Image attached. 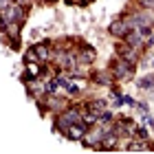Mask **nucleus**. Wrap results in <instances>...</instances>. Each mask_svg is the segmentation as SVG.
<instances>
[{"label":"nucleus","instance_id":"obj_12","mask_svg":"<svg viewBox=\"0 0 154 154\" xmlns=\"http://www.w3.org/2000/svg\"><path fill=\"white\" fill-rule=\"evenodd\" d=\"M150 148H154V145H150L148 139H141V141H132V143L128 145V150H130V152H141V150H150Z\"/></svg>","mask_w":154,"mask_h":154},{"label":"nucleus","instance_id":"obj_10","mask_svg":"<svg viewBox=\"0 0 154 154\" xmlns=\"http://www.w3.org/2000/svg\"><path fill=\"white\" fill-rule=\"evenodd\" d=\"M93 79H95L97 84H101V86H108V84L115 79V75H112V71H97V73L93 75Z\"/></svg>","mask_w":154,"mask_h":154},{"label":"nucleus","instance_id":"obj_18","mask_svg":"<svg viewBox=\"0 0 154 154\" xmlns=\"http://www.w3.org/2000/svg\"><path fill=\"white\" fill-rule=\"evenodd\" d=\"M145 123H148V125H154V119H152V117H145Z\"/></svg>","mask_w":154,"mask_h":154},{"label":"nucleus","instance_id":"obj_17","mask_svg":"<svg viewBox=\"0 0 154 154\" xmlns=\"http://www.w3.org/2000/svg\"><path fill=\"white\" fill-rule=\"evenodd\" d=\"M123 103H128V106H137V101L132 99V97H128V95L123 97Z\"/></svg>","mask_w":154,"mask_h":154},{"label":"nucleus","instance_id":"obj_16","mask_svg":"<svg viewBox=\"0 0 154 154\" xmlns=\"http://www.w3.org/2000/svg\"><path fill=\"white\" fill-rule=\"evenodd\" d=\"M137 137L139 139H148L150 134H148V130H145V128H137Z\"/></svg>","mask_w":154,"mask_h":154},{"label":"nucleus","instance_id":"obj_2","mask_svg":"<svg viewBox=\"0 0 154 154\" xmlns=\"http://www.w3.org/2000/svg\"><path fill=\"white\" fill-rule=\"evenodd\" d=\"M79 121H84V117H82V112H79V108H77V106L66 108L64 112H60V115H57V123H55V130H68L71 125L79 123Z\"/></svg>","mask_w":154,"mask_h":154},{"label":"nucleus","instance_id":"obj_15","mask_svg":"<svg viewBox=\"0 0 154 154\" xmlns=\"http://www.w3.org/2000/svg\"><path fill=\"white\" fill-rule=\"evenodd\" d=\"M139 88H154V77L152 75H148V77H143V79L141 82H139Z\"/></svg>","mask_w":154,"mask_h":154},{"label":"nucleus","instance_id":"obj_5","mask_svg":"<svg viewBox=\"0 0 154 154\" xmlns=\"http://www.w3.org/2000/svg\"><path fill=\"white\" fill-rule=\"evenodd\" d=\"M44 106L48 108V110H53V112H64V110L68 108V101L64 99V97H55V95H48V97H44Z\"/></svg>","mask_w":154,"mask_h":154},{"label":"nucleus","instance_id":"obj_4","mask_svg":"<svg viewBox=\"0 0 154 154\" xmlns=\"http://www.w3.org/2000/svg\"><path fill=\"white\" fill-rule=\"evenodd\" d=\"M110 71H112L115 79H130L132 73H134V66H132V62H128V60L117 57L112 62V66H110Z\"/></svg>","mask_w":154,"mask_h":154},{"label":"nucleus","instance_id":"obj_14","mask_svg":"<svg viewBox=\"0 0 154 154\" xmlns=\"http://www.w3.org/2000/svg\"><path fill=\"white\" fill-rule=\"evenodd\" d=\"M31 62H40L38 53H35V46L26 48V53H24V64H31Z\"/></svg>","mask_w":154,"mask_h":154},{"label":"nucleus","instance_id":"obj_9","mask_svg":"<svg viewBox=\"0 0 154 154\" xmlns=\"http://www.w3.org/2000/svg\"><path fill=\"white\" fill-rule=\"evenodd\" d=\"M66 132H68V137H71L73 141H82V139L86 137V132H88V125L84 123V121H79V123L71 125V128H68Z\"/></svg>","mask_w":154,"mask_h":154},{"label":"nucleus","instance_id":"obj_13","mask_svg":"<svg viewBox=\"0 0 154 154\" xmlns=\"http://www.w3.org/2000/svg\"><path fill=\"white\" fill-rule=\"evenodd\" d=\"M88 110H93V112H103V110H106V99H93L88 103Z\"/></svg>","mask_w":154,"mask_h":154},{"label":"nucleus","instance_id":"obj_8","mask_svg":"<svg viewBox=\"0 0 154 154\" xmlns=\"http://www.w3.org/2000/svg\"><path fill=\"white\" fill-rule=\"evenodd\" d=\"M117 55L134 64V62H137V57H139V51H137L134 46H130L128 42H125V44H119V46H117Z\"/></svg>","mask_w":154,"mask_h":154},{"label":"nucleus","instance_id":"obj_20","mask_svg":"<svg viewBox=\"0 0 154 154\" xmlns=\"http://www.w3.org/2000/svg\"><path fill=\"white\" fill-rule=\"evenodd\" d=\"M152 66H154V62H152Z\"/></svg>","mask_w":154,"mask_h":154},{"label":"nucleus","instance_id":"obj_7","mask_svg":"<svg viewBox=\"0 0 154 154\" xmlns=\"http://www.w3.org/2000/svg\"><path fill=\"white\" fill-rule=\"evenodd\" d=\"M130 31H132V26H130L128 20H125V16L119 18V20H115V22L110 24V33H112V35H117V38H125Z\"/></svg>","mask_w":154,"mask_h":154},{"label":"nucleus","instance_id":"obj_6","mask_svg":"<svg viewBox=\"0 0 154 154\" xmlns=\"http://www.w3.org/2000/svg\"><path fill=\"white\" fill-rule=\"evenodd\" d=\"M97 57V51L93 46H79V51H77V64L82 66H90Z\"/></svg>","mask_w":154,"mask_h":154},{"label":"nucleus","instance_id":"obj_19","mask_svg":"<svg viewBox=\"0 0 154 154\" xmlns=\"http://www.w3.org/2000/svg\"><path fill=\"white\" fill-rule=\"evenodd\" d=\"M40 2H51V0H40Z\"/></svg>","mask_w":154,"mask_h":154},{"label":"nucleus","instance_id":"obj_11","mask_svg":"<svg viewBox=\"0 0 154 154\" xmlns=\"http://www.w3.org/2000/svg\"><path fill=\"white\" fill-rule=\"evenodd\" d=\"M35 53H38L40 62L53 60V51H51V46H46V44H35Z\"/></svg>","mask_w":154,"mask_h":154},{"label":"nucleus","instance_id":"obj_1","mask_svg":"<svg viewBox=\"0 0 154 154\" xmlns=\"http://www.w3.org/2000/svg\"><path fill=\"white\" fill-rule=\"evenodd\" d=\"M125 20L130 22L132 29H141V26H154V9H143L141 11H134V13H128Z\"/></svg>","mask_w":154,"mask_h":154},{"label":"nucleus","instance_id":"obj_3","mask_svg":"<svg viewBox=\"0 0 154 154\" xmlns=\"http://www.w3.org/2000/svg\"><path fill=\"white\" fill-rule=\"evenodd\" d=\"M24 16H26V13H24V5H20V2H11L9 9H5V11H2V31H5L9 24H13V22H22Z\"/></svg>","mask_w":154,"mask_h":154}]
</instances>
